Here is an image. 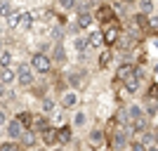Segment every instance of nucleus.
<instances>
[{
	"label": "nucleus",
	"instance_id": "obj_1",
	"mask_svg": "<svg viewBox=\"0 0 158 151\" xmlns=\"http://www.w3.org/2000/svg\"><path fill=\"white\" fill-rule=\"evenodd\" d=\"M92 17H94V21H102L104 26H116V24H118V14L113 12L111 5H99V7H94Z\"/></svg>",
	"mask_w": 158,
	"mask_h": 151
},
{
	"label": "nucleus",
	"instance_id": "obj_2",
	"mask_svg": "<svg viewBox=\"0 0 158 151\" xmlns=\"http://www.w3.org/2000/svg\"><path fill=\"white\" fill-rule=\"evenodd\" d=\"M14 73H17V83H19L21 87H33V83H35V71L31 69V64L19 61Z\"/></svg>",
	"mask_w": 158,
	"mask_h": 151
},
{
	"label": "nucleus",
	"instance_id": "obj_3",
	"mask_svg": "<svg viewBox=\"0 0 158 151\" xmlns=\"http://www.w3.org/2000/svg\"><path fill=\"white\" fill-rule=\"evenodd\" d=\"M31 69L35 73H50V71H52V59H50V54L35 52L31 57Z\"/></svg>",
	"mask_w": 158,
	"mask_h": 151
},
{
	"label": "nucleus",
	"instance_id": "obj_4",
	"mask_svg": "<svg viewBox=\"0 0 158 151\" xmlns=\"http://www.w3.org/2000/svg\"><path fill=\"white\" fill-rule=\"evenodd\" d=\"M99 33H102V43L106 45V50H111L113 45L120 43V26L118 24H116V26H104Z\"/></svg>",
	"mask_w": 158,
	"mask_h": 151
},
{
	"label": "nucleus",
	"instance_id": "obj_5",
	"mask_svg": "<svg viewBox=\"0 0 158 151\" xmlns=\"http://www.w3.org/2000/svg\"><path fill=\"white\" fill-rule=\"evenodd\" d=\"M85 76H87L85 71L76 69V71H71L69 76H66V85H71V90H76V92H78L80 87H85V83H87V78H85Z\"/></svg>",
	"mask_w": 158,
	"mask_h": 151
},
{
	"label": "nucleus",
	"instance_id": "obj_6",
	"mask_svg": "<svg viewBox=\"0 0 158 151\" xmlns=\"http://www.w3.org/2000/svg\"><path fill=\"white\" fill-rule=\"evenodd\" d=\"M78 102H80V97H78V92H76V90H66V92L59 94V106H61V109L73 111V109L78 106Z\"/></svg>",
	"mask_w": 158,
	"mask_h": 151
},
{
	"label": "nucleus",
	"instance_id": "obj_7",
	"mask_svg": "<svg viewBox=\"0 0 158 151\" xmlns=\"http://www.w3.org/2000/svg\"><path fill=\"white\" fill-rule=\"evenodd\" d=\"M24 132H26V130L21 128V123H19L17 118H10V120H7V125H5V135L10 137V142H19Z\"/></svg>",
	"mask_w": 158,
	"mask_h": 151
},
{
	"label": "nucleus",
	"instance_id": "obj_8",
	"mask_svg": "<svg viewBox=\"0 0 158 151\" xmlns=\"http://www.w3.org/2000/svg\"><path fill=\"white\" fill-rule=\"evenodd\" d=\"M104 142H106V132H104V130H99V128H94V130L87 135V144L92 146V149H99Z\"/></svg>",
	"mask_w": 158,
	"mask_h": 151
},
{
	"label": "nucleus",
	"instance_id": "obj_9",
	"mask_svg": "<svg viewBox=\"0 0 158 151\" xmlns=\"http://www.w3.org/2000/svg\"><path fill=\"white\" fill-rule=\"evenodd\" d=\"M50 128H52V125H50V118H47V116H35V120H33V128H31V130L40 137V135H45Z\"/></svg>",
	"mask_w": 158,
	"mask_h": 151
},
{
	"label": "nucleus",
	"instance_id": "obj_10",
	"mask_svg": "<svg viewBox=\"0 0 158 151\" xmlns=\"http://www.w3.org/2000/svg\"><path fill=\"white\" fill-rule=\"evenodd\" d=\"M40 142H43L47 149H54V146L59 144V135H57V128H50L45 135H40Z\"/></svg>",
	"mask_w": 158,
	"mask_h": 151
},
{
	"label": "nucleus",
	"instance_id": "obj_11",
	"mask_svg": "<svg viewBox=\"0 0 158 151\" xmlns=\"http://www.w3.org/2000/svg\"><path fill=\"white\" fill-rule=\"evenodd\" d=\"M38 135L33 130H26L24 135H21V139H19V144H21V149H35V144H38Z\"/></svg>",
	"mask_w": 158,
	"mask_h": 151
},
{
	"label": "nucleus",
	"instance_id": "obj_12",
	"mask_svg": "<svg viewBox=\"0 0 158 151\" xmlns=\"http://www.w3.org/2000/svg\"><path fill=\"white\" fill-rule=\"evenodd\" d=\"M50 59L54 64H66V50H64V43H54L52 45V54H50Z\"/></svg>",
	"mask_w": 158,
	"mask_h": 151
},
{
	"label": "nucleus",
	"instance_id": "obj_13",
	"mask_svg": "<svg viewBox=\"0 0 158 151\" xmlns=\"http://www.w3.org/2000/svg\"><path fill=\"white\" fill-rule=\"evenodd\" d=\"M125 113H127V118H130V123H132V120H142V118H146L144 106H139V104H127Z\"/></svg>",
	"mask_w": 158,
	"mask_h": 151
},
{
	"label": "nucleus",
	"instance_id": "obj_14",
	"mask_svg": "<svg viewBox=\"0 0 158 151\" xmlns=\"http://www.w3.org/2000/svg\"><path fill=\"white\" fill-rule=\"evenodd\" d=\"M132 71H135V64H132V61H125V64H120L118 69H116V80H118V83L127 80V78L132 76Z\"/></svg>",
	"mask_w": 158,
	"mask_h": 151
},
{
	"label": "nucleus",
	"instance_id": "obj_15",
	"mask_svg": "<svg viewBox=\"0 0 158 151\" xmlns=\"http://www.w3.org/2000/svg\"><path fill=\"white\" fill-rule=\"evenodd\" d=\"M57 135H59V144H71L73 142V128L69 123L61 125V128H57Z\"/></svg>",
	"mask_w": 158,
	"mask_h": 151
},
{
	"label": "nucleus",
	"instance_id": "obj_16",
	"mask_svg": "<svg viewBox=\"0 0 158 151\" xmlns=\"http://www.w3.org/2000/svg\"><path fill=\"white\" fill-rule=\"evenodd\" d=\"M14 118L21 123V128H24V130H31V128H33V120H35V113H31V111H19Z\"/></svg>",
	"mask_w": 158,
	"mask_h": 151
},
{
	"label": "nucleus",
	"instance_id": "obj_17",
	"mask_svg": "<svg viewBox=\"0 0 158 151\" xmlns=\"http://www.w3.org/2000/svg\"><path fill=\"white\" fill-rule=\"evenodd\" d=\"M92 21H94L92 14H76V24H73V26L78 28V31H83V28H90V26H92Z\"/></svg>",
	"mask_w": 158,
	"mask_h": 151
},
{
	"label": "nucleus",
	"instance_id": "obj_18",
	"mask_svg": "<svg viewBox=\"0 0 158 151\" xmlns=\"http://www.w3.org/2000/svg\"><path fill=\"white\" fill-rule=\"evenodd\" d=\"M14 80H17V73H14V69H0V85H2V87L12 85Z\"/></svg>",
	"mask_w": 158,
	"mask_h": 151
},
{
	"label": "nucleus",
	"instance_id": "obj_19",
	"mask_svg": "<svg viewBox=\"0 0 158 151\" xmlns=\"http://www.w3.org/2000/svg\"><path fill=\"white\" fill-rule=\"evenodd\" d=\"M40 111L45 113V116H54V111H57V104H54L52 97H45L43 102H40Z\"/></svg>",
	"mask_w": 158,
	"mask_h": 151
},
{
	"label": "nucleus",
	"instance_id": "obj_20",
	"mask_svg": "<svg viewBox=\"0 0 158 151\" xmlns=\"http://www.w3.org/2000/svg\"><path fill=\"white\" fill-rule=\"evenodd\" d=\"M137 10H139V14H146V17H151V14L156 12V5H153L151 0H139V2H137Z\"/></svg>",
	"mask_w": 158,
	"mask_h": 151
},
{
	"label": "nucleus",
	"instance_id": "obj_21",
	"mask_svg": "<svg viewBox=\"0 0 158 151\" xmlns=\"http://www.w3.org/2000/svg\"><path fill=\"white\" fill-rule=\"evenodd\" d=\"M111 61H113V50H104V52L99 54V69H102V71H104V69H109V66H111Z\"/></svg>",
	"mask_w": 158,
	"mask_h": 151
},
{
	"label": "nucleus",
	"instance_id": "obj_22",
	"mask_svg": "<svg viewBox=\"0 0 158 151\" xmlns=\"http://www.w3.org/2000/svg\"><path fill=\"white\" fill-rule=\"evenodd\" d=\"M120 85L125 87V92H127V94H135V92L139 90V80L135 78V76H130V78H127V80H123Z\"/></svg>",
	"mask_w": 158,
	"mask_h": 151
},
{
	"label": "nucleus",
	"instance_id": "obj_23",
	"mask_svg": "<svg viewBox=\"0 0 158 151\" xmlns=\"http://www.w3.org/2000/svg\"><path fill=\"white\" fill-rule=\"evenodd\" d=\"M31 94H33V97H38L40 102H43V99L47 97V85H45V83H35V85L31 87Z\"/></svg>",
	"mask_w": 158,
	"mask_h": 151
},
{
	"label": "nucleus",
	"instance_id": "obj_24",
	"mask_svg": "<svg viewBox=\"0 0 158 151\" xmlns=\"http://www.w3.org/2000/svg\"><path fill=\"white\" fill-rule=\"evenodd\" d=\"M83 125H87V113L85 111H76V113H73L71 128H83Z\"/></svg>",
	"mask_w": 158,
	"mask_h": 151
},
{
	"label": "nucleus",
	"instance_id": "obj_25",
	"mask_svg": "<svg viewBox=\"0 0 158 151\" xmlns=\"http://www.w3.org/2000/svg\"><path fill=\"white\" fill-rule=\"evenodd\" d=\"M132 21H135V26L137 28H144V31H149V17H146V14H135V17H132Z\"/></svg>",
	"mask_w": 158,
	"mask_h": 151
},
{
	"label": "nucleus",
	"instance_id": "obj_26",
	"mask_svg": "<svg viewBox=\"0 0 158 151\" xmlns=\"http://www.w3.org/2000/svg\"><path fill=\"white\" fill-rule=\"evenodd\" d=\"M144 99H146V104H151V102H156V99H158V83H151V85H149Z\"/></svg>",
	"mask_w": 158,
	"mask_h": 151
},
{
	"label": "nucleus",
	"instance_id": "obj_27",
	"mask_svg": "<svg viewBox=\"0 0 158 151\" xmlns=\"http://www.w3.org/2000/svg\"><path fill=\"white\" fill-rule=\"evenodd\" d=\"M21 19H24V14H21V12H12V14H10V17H7V26H19V24H21Z\"/></svg>",
	"mask_w": 158,
	"mask_h": 151
},
{
	"label": "nucleus",
	"instance_id": "obj_28",
	"mask_svg": "<svg viewBox=\"0 0 158 151\" xmlns=\"http://www.w3.org/2000/svg\"><path fill=\"white\" fill-rule=\"evenodd\" d=\"M0 151H24L19 142H2L0 144Z\"/></svg>",
	"mask_w": 158,
	"mask_h": 151
},
{
	"label": "nucleus",
	"instance_id": "obj_29",
	"mask_svg": "<svg viewBox=\"0 0 158 151\" xmlns=\"http://www.w3.org/2000/svg\"><path fill=\"white\" fill-rule=\"evenodd\" d=\"M12 12H14V5H12V2H0V17H5V19H7Z\"/></svg>",
	"mask_w": 158,
	"mask_h": 151
},
{
	"label": "nucleus",
	"instance_id": "obj_30",
	"mask_svg": "<svg viewBox=\"0 0 158 151\" xmlns=\"http://www.w3.org/2000/svg\"><path fill=\"white\" fill-rule=\"evenodd\" d=\"M127 149H130V151H146L149 146H144L142 142H139V139H130V144H127Z\"/></svg>",
	"mask_w": 158,
	"mask_h": 151
},
{
	"label": "nucleus",
	"instance_id": "obj_31",
	"mask_svg": "<svg viewBox=\"0 0 158 151\" xmlns=\"http://www.w3.org/2000/svg\"><path fill=\"white\" fill-rule=\"evenodd\" d=\"M61 10H66V12H69V10H76V2H73V0H61Z\"/></svg>",
	"mask_w": 158,
	"mask_h": 151
},
{
	"label": "nucleus",
	"instance_id": "obj_32",
	"mask_svg": "<svg viewBox=\"0 0 158 151\" xmlns=\"http://www.w3.org/2000/svg\"><path fill=\"white\" fill-rule=\"evenodd\" d=\"M7 120H10V118H7V111L0 106V125H7Z\"/></svg>",
	"mask_w": 158,
	"mask_h": 151
},
{
	"label": "nucleus",
	"instance_id": "obj_33",
	"mask_svg": "<svg viewBox=\"0 0 158 151\" xmlns=\"http://www.w3.org/2000/svg\"><path fill=\"white\" fill-rule=\"evenodd\" d=\"M151 135H153V142H156V146H158V128H156V130H151Z\"/></svg>",
	"mask_w": 158,
	"mask_h": 151
},
{
	"label": "nucleus",
	"instance_id": "obj_34",
	"mask_svg": "<svg viewBox=\"0 0 158 151\" xmlns=\"http://www.w3.org/2000/svg\"><path fill=\"white\" fill-rule=\"evenodd\" d=\"M146 151H158V146H156V144H151V146H149Z\"/></svg>",
	"mask_w": 158,
	"mask_h": 151
},
{
	"label": "nucleus",
	"instance_id": "obj_35",
	"mask_svg": "<svg viewBox=\"0 0 158 151\" xmlns=\"http://www.w3.org/2000/svg\"><path fill=\"white\" fill-rule=\"evenodd\" d=\"M2 50H5V47H2V38H0V52H2Z\"/></svg>",
	"mask_w": 158,
	"mask_h": 151
},
{
	"label": "nucleus",
	"instance_id": "obj_36",
	"mask_svg": "<svg viewBox=\"0 0 158 151\" xmlns=\"http://www.w3.org/2000/svg\"><path fill=\"white\" fill-rule=\"evenodd\" d=\"M52 151H64V149H52Z\"/></svg>",
	"mask_w": 158,
	"mask_h": 151
},
{
	"label": "nucleus",
	"instance_id": "obj_37",
	"mask_svg": "<svg viewBox=\"0 0 158 151\" xmlns=\"http://www.w3.org/2000/svg\"><path fill=\"white\" fill-rule=\"evenodd\" d=\"M33 151H43V149H33Z\"/></svg>",
	"mask_w": 158,
	"mask_h": 151
},
{
	"label": "nucleus",
	"instance_id": "obj_38",
	"mask_svg": "<svg viewBox=\"0 0 158 151\" xmlns=\"http://www.w3.org/2000/svg\"><path fill=\"white\" fill-rule=\"evenodd\" d=\"M156 73H158V66H156Z\"/></svg>",
	"mask_w": 158,
	"mask_h": 151
}]
</instances>
